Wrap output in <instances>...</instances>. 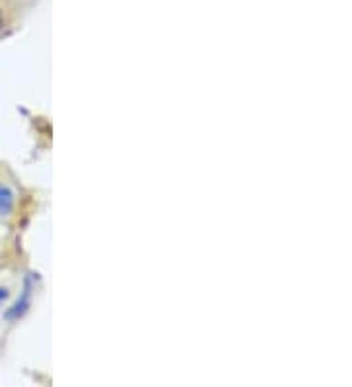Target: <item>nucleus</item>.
I'll return each instance as SVG.
<instances>
[{
	"label": "nucleus",
	"instance_id": "f257e3e1",
	"mask_svg": "<svg viewBox=\"0 0 352 387\" xmlns=\"http://www.w3.org/2000/svg\"><path fill=\"white\" fill-rule=\"evenodd\" d=\"M12 207H14V192L8 186L0 184V217L8 215Z\"/></svg>",
	"mask_w": 352,
	"mask_h": 387
},
{
	"label": "nucleus",
	"instance_id": "f03ea898",
	"mask_svg": "<svg viewBox=\"0 0 352 387\" xmlns=\"http://www.w3.org/2000/svg\"><path fill=\"white\" fill-rule=\"evenodd\" d=\"M28 305H30V288H28L26 293H24V297H22V300H18L16 305H14V307H12V309L6 313V317L8 319L20 317V315H22V313L28 309Z\"/></svg>",
	"mask_w": 352,
	"mask_h": 387
},
{
	"label": "nucleus",
	"instance_id": "7ed1b4c3",
	"mask_svg": "<svg viewBox=\"0 0 352 387\" xmlns=\"http://www.w3.org/2000/svg\"><path fill=\"white\" fill-rule=\"evenodd\" d=\"M6 297H8V290L6 288H0V303L6 300Z\"/></svg>",
	"mask_w": 352,
	"mask_h": 387
},
{
	"label": "nucleus",
	"instance_id": "20e7f679",
	"mask_svg": "<svg viewBox=\"0 0 352 387\" xmlns=\"http://www.w3.org/2000/svg\"><path fill=\"white\" fill-rule=\"evenodd\" d=\"M0 22H2V14H0Z\"/></svg>",
	"mask_w": 352,
	"mask_h": 387
}]
</instances>
